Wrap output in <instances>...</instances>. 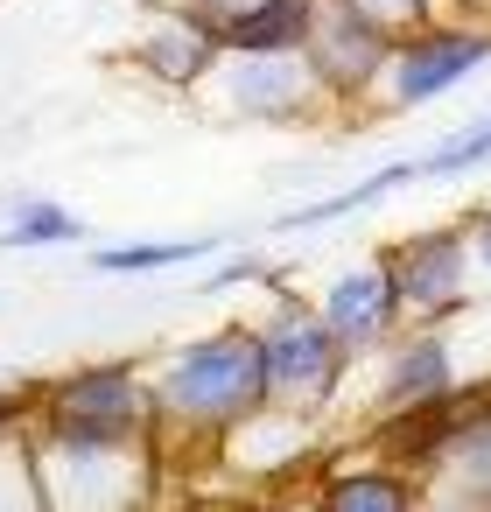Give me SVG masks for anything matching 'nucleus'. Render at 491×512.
Segmentation results:
<instances>
[{
	"label": "nucleus",
	"mask_w": 491,
	"mask_h": 512,
	"mask_svg": "<svg viewBox=\"0 0 491 512\" xmlns=\"http://www.w3.org/2000/svg\"><path fill=\"white\" fill-rule=\"evenodd\" d=\"M435 15H463V22H491V0H435Z\"/></svg>",
	"instance_id": "obj_20"
},
{
	"label": "nucleus",
	"mask_w": 491,
	"mask_h": 512,
	"mask_svg": "<svg viewBox=\"0 0 491 512\" xmlns=\"http://www.w3.org/2000/svg\"><path fill=\"white\" fill-rule=\"evenodd\" d=\"M316 505H330V512H407V505H421V477L365 442L344 456H316Z\"/></svg>",
	"instance_id": "obj_13"
},
{
	"label": "nucleus",
	"mask_w": 491,
	"mask_h": 512,
	"mask_svg": "<svg viewBox=\"0 0 491 512\" xmlns=\"http://www.w3.org/2000/svg\"><path fill=\"white\" fill-rule=\"evenodd\" d=\"M477 169H491V113H477V120H463V127H449V134H435V141L414 148V155H393V162L365 169L358 183H344V190H330V197H309V204L281 211L274 232H281V239L323 232V225H344V218L379 211L386 197H400V190H414V183H456V176H477Z\"/></svg>",
	"instance_id": "obj_6"
},
{
	"label": "nucleus",
	"mask_w": 491,
	"mask_h": 512,
	"mask_svg": "<svg viewBox=\"0 0 491 512\" xmlns=\"http://www.w3.org/2000/svg\"><path fill=\"white\" fill-rule=\"evenodd\" d=\"M365 8H372L386 29H414V22H428V15H435V0H365Z\"/></svg>",
	"instance_id": "obj_18"
},
{
	"label": "nucleus",
	"mask_w": 491,
	"mask_h": 512,
	"mask_svg": "<svg viewBox=\"0 0 491 512\" xmlns=\"http://www.w3.org/2000/svg\"><path fill=\"white\" fill-rule=\"evenodd\" d=\"M365 379V414L358 428L386 421V414H407V407H428V400H449L470 386V365H463V344H456V323H400L379 351H365L351 365Z\"/></svg>",
	"instance_id": "obj_7"
},
{
	"label": "nucleus",
	"mask_w": 491,
	"mask_h": 512,
	"mask_svg": "<svg viewBox=\"0 0 491 512\" xmlns=\"http://www.w3.org/2000/svg\"><path fill=\"white\" fill-rule=\"evenodd\" d=\"M491 71V22H463V15H428L414 29L393 36V57L365 99L358 120H407L428 113L442 99H456L463 85H477Z\"/></svg>",
	"instance_id": "obj_4"
},
{
	"label": "nucleus",
	"mask_w": 491,
	"mask_h": 512,
	"mask_svg": "<svg viewBox=\"0 0 491 512\" xmlns=\"http://www.w3.org/2000/svg\"><path fill=\"white\" fill-rule=\"evenodd\" d=\"M379 260H386V274H393V295H400L407 323H463V316L484 302L463 225L400 232V239L379 246Z\"/></svg>",
	"instance_id": "obj_8"
},
{
	"label": "nucleus",
	"mask_w": 491,
	"mask_h": 512,
	"mask_svg": "<svg viewBox=\"0 0 491 512\" xmlns=\"http://www.w3.org/2000/svg\"><path fill=\"white\" fill-rule=\"evenodd\" d=\"M29 435L71 442V449H155L148 365L106 358V365H71V372L29 386Z\"/></svg>",
	"instance_id": "obj_2"
},
{
	"label": "nucleus",
	"mask_w": 491,
	"mask_h": 512,
	"mask_svg": "<svg viewBox=\"0 0 491 512\" xmlns=\"http://www.w3.org/2000/svg\"><path fill=\"white\" fill-rule=\"evenodd\" d=\"M316 0H246L225 22V50H302Z\"/></svg>",
	"instance_id": "obj_16"
},
{
	"label": "nucleus",
	"mask_w": 491,
	"mask_h": 512,
	"mask_svg": "<svg viewBox=\"0 0 491 512\" xmlns=\"http://www.w3.org/2000/svg\"><path fill=\"white\" fill-rule=\"evenodd\" d=\"M218 57H225V43H218L190 8H176V0H155L148 22H141V29H134V43H127V64H134L148 85L183 92V99L218 71Z\"/></svg>",
	"instance_id": "obj_11"
},
{
	"label": "nucleus",
	"mask_w": 491,
	"mask_h": 512,
	"mask_svg": "<svg viewBox=\"0 0 491 512\" xmlns=\"http://www.w3.org/2000/svg\"><path fill=\"white\" fill-rule=\"evenodd\" d=\"M204 120L218 127H260V134H309L337 127L330 92L302 64V50H225L218 71L190 92Z\"/></svg>",
	"instance_id": "obj_3"
},
{
	"label": "nucleus",
	"mask_w": 491,
	"mask_h": 512,
	"mask_svg": "<svg viewBox=\"0 0 491 512\" xmlns=\"http://www.w3.org/2000/svg\"><path fill=\"white\" fill-rule=\"evenodd\" d=\"M393 36L365 0H316V15H309V36H302V64L316 71V85L330 92L337 120H358L386 57H393Z\"/></svg>",
	"instance_id": "obj_9"
},
{
	"label": "nucleus",
	"mask_w": 491,
	"mask_h": 512,
	"mask_svg": "<svg viewBox=\"0 0 491 512\" xmlns=\"http://www.w3.org/2000/svg\"><path fill=\"white\" fill-rule=\"evenodd\" d=\"M456 225H463V239H470V260H477V288L491 295V204H470V211H463Z\"/></svg>",
	"instance_id": "obj_17"
},
{
	"label": "nucleus",
	"mask_w": 491,
	"mask_h": 512,
	"mask_svg": "<svg viewBox=\"0 0 491 512\" xmlns=\"http://www.w3.org/2000/svg\"><path fill=\"white\" fill-rule=\"evenodd\" d=\"M85 239H92V225L57 197L22 190V197L0 204V246L8 253H50V246H85Z\"/></svg>",
	"instance_id": "obj_15"
},
{
	"label": "nucleus",
	"mask_w": 491,
	"mask_h": 512,
	"mask_svg": "<svg viewBox=\"0 0 491 512\" xmlns=\"http://www.w3.org/2000/svg\"><path fill=\"white\" fill-rule=\"evenodd\" d=\"M22 428H29V393L0 386V442H8V435H22Z\"/></svg>",
	"instance_id": "obj_19"
},
{
	"label": "nucleus",
	"mask_w": 491,
	"mask_h": 512,
	"mask_svg": "<svg viewBox=\"0 0 491 512\" xmlns=\"http://www.w3.org/2000/svg\"><path fill=\"white\" fill-rule=\"evenodd\" d=\"M260 323V358H267V407H288V414H309V421H330V407L351 393V351L337 344V330L316 316V302L274 288L267 316Z\"/></svg>",
	"instance_id": "obj_5"
},
{
	"label": "nucleus",
	"mask_w": 491,
	"mask_h": 512,
	"mask_svg": "<svg viewBox=\"0 0 491 512\" xmlns=\"http://www.w3.org/2000/svg\"><path fill=\"white\" fill-rule=\"evenodd\" d=\"M232 246V232H190V239H127V246H92V274H190L211 267Z\"/></svg>",
	"instance_id": "obj_14"
},
{
	"label": "nucleus",
	"mask_w": 491,
	"mask_h": 512,
	"mask_svg": "<svg viewBox=\"0 0 491 512\" xmlns=\"http://www.w3.org/2000/svg\"><path fill=\"white\" fill-rule=\"evenodd\" d=\"M421 505L491 512V379H470L463 386V414H456L442 456L421 470Z\"/></svg>",
	"instance_id": "obj_12"
},
{
	"label": "nucleus",
	"mask_w": 491,
	"mask_h": 512,
	"mask_svg": "<svg viewBox=\"0 0 491 512\" xmlns=\"http://www.w3.org/2000/svg\"><path fill=\"white\" fill-rule=\"evenodd\" d=\"M148 393H155V449L162 463L176 449L218 456V442L267 407V358H260V323H218L162 358H148Z\"/></svg>",
	"instance_id": "obj_1"
},
{
	"label": "nucleus",
	"mask_w": 491,
	"mask_h": 512,
	"mask_svg": "<svg viewBox=\"0 0 491 512\" xmlns=\"http://www.w3.org/2000/svg\"><path fill=\"white\" fill-rule=\"evenodd\" d=\"M309 302H316V316L337 330V344H344L351 358L379 351V344H386V337L407 323V309H400V295H393V274H386V260H379V253L330 267V281H323Z\"/></svg>",
	"instance_id": "obj_10"
}]
</instances>
